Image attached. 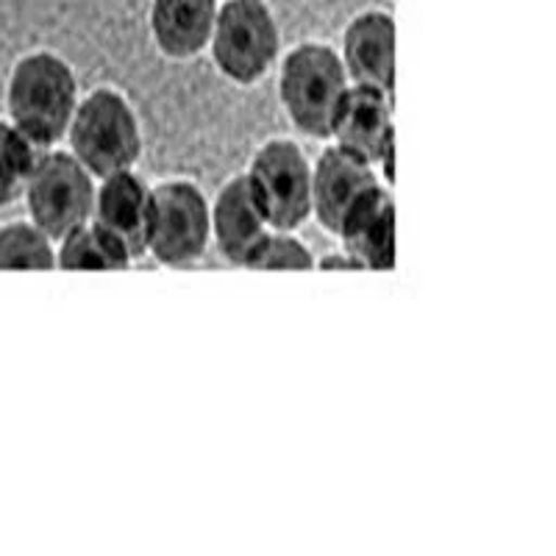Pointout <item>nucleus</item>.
<instances>
[{"label":"nucleus","instance_id":"1","mask_svg":"<svg viewBox=\"0 0 556 556\" xmlns=\"http://www.w3.org/2000/svg\"><path fill=\"white\" fill-rule=\"evenodd\" d=\"M78 103V78L56 53H28L12 67L7 84L9 123L37 148L56 146L67 134Z\"/></svg>","mask_w":556,"mask_h":556},{"label":"nucleus","instance_id":"2","mask_svg":"<svg viewBox=\"0 0 556 556\" xmlns=\"http://www.w3.org/2000/svg\"><path fill=\"white\" fill-rule=\"evenodd\" d=\"M70 153L96 178L131 170L142 153V134L131 103L112 87L92 89L76 103L67 126Z\"/></svg>","mask_w":556,"mask_h":556},{"label":"nucleus","instance_id":"3","mask_svg":"<svg viewBox=\"0 0 556 556\" xmlns=\"http://www.w3.org/2000/svg\"><path fill=\"white\" fill-rule=\"evenodd\" d=\"M348 81L345 64L329 45L304 42L292 48L278 73V96L292 126L315 139L329 137Z\"/></svg>","mask_w":556,"mask_h":556},{"label":"nucleus","instance_id":"4","mask_svg":"<svg viewBox=\"0 0 556 556\" xmlns=\"http://www.w3.org/2000/svg\"><path fill=\"white\" fill-rule=\"evenodd\" d=\"M28 215L51 240H62L67 231L92 217L96 176L67 151H51L37 159L26 190Z\"/></svg>","mask_w":556,"mask_h":556},{"label":"nucleus","instance_id":"5","mask_svg":"<svg viewBox=\"0 0 556 556\" xmlns=\"http://www.w3.org/2000/svg\"><path fill=\"white\" fill-rule=\"evenodd\" d=\"M245 176L273 231H295L312 215V165L290 139L265 142Z\"/></svg>","mask_w":556,"mask_h":556},{"label":"nucleus","instance_id":"6","mask_svg":"<svg viewBox=\"0 0 556 556\" xmlns=\"http://www.w3.org/2000/svg\"><path fill=\"white\" fill-rule=\"evenodd\" d=\"M212 56L235 84H256L278 53V26L262 0H228L217 9L212 28Z\"/></svg>","mask_w":556,"mask_h":556},{"label":"nucleus","instance_id":"7","mask_svg":"<svg viewBox=\"0 0 556 556\" xmlns=\"http://www.w3.org/2000/svg\"><path fill=\"white\" fill-rule=\"evenodd\" d=\"M212 237L208 203L192 181H165L151 187L148 212V253L162 265H192Z\"/></svg>","mask_w":556,"mask_h":556},{"label":"nucleus","instance_id":"8","mask_svg":"<svg viewBox=\"0 0 556 556\" xmlns=\"http://www.w3.org/2000/svg\"><path fill=\"white\" fill-rule=\"evenodd\" d=\"M337 146L359 153L376 167L379 176L392 181L395 170V137H392V96L370 84H348L337 112L331 117V131Z\"/></svg>","mask_w":556,"mask_h":556},{"label":"nucleus","instance_id":"9","mask_svg":"<svg viewBox=\"0 0 556 556\" xmlns=\"http://www.w3.org/2000/svg\"><path fill=\"white\" fill-rule=\"evenodd\" d=\"M337 237L342 240V251L354 253L365 270L395 267V203L381 181L351 203Z\"/></svg>","mask_w":556,"mask_h":556},{"label":"nucleus","instance_id":"10","mask_svg":"<svg viewBox=\"0 0 556 556\" xmlns=\"http://www.w3.org/2000/svg\"><path fill=\"white\" fill-rule=\"evenodd\" d=\"M374 184H379V173L367 159L337 142L326 148L312 170V212L317 223L337 235L351 203Z\"/></svg>","mask_w":556,"mask_h":556},{"label":"nucleus","instance_id":"11","mask_svg":"<svg viewBox=\"0 0 556 556\" xmlns=\"http://www.w3.org/2000/svg\"><path fill=\"white\" fill-rule=\"evenodd\" d=\"M208 223L215 235L217 248L231 265H248L253 251L262 245L273 228L262 212L260 201L253 195L248 176L228 178L215 198V206L208 208Z\"/></svg>","mask_w":556,"mask_h":556},{"label":"nucleus","instance_id":"12","mask_svg":"<svg viewBox=\"0 0 556 556\" xmlns=\"http://www.w3.org/2000/svg\"><path fill=\"white\" fill-rule=\"evenodd\" d=\"M148 212H151V187L134 170L112 173L101 178V187H96L92 220L112 231L134 260L148 253Z\"/></svg>","mask_w":556,"mask_h":556},{"label":"nucleus","instance_id":"13","mask_svg":"<svg viewBox=\"0 0 556 556\" xmlns=\"http://www.w3.org/2000/svg\"><path fill=\"white\" fill-rule=\"evenodd\" d=\"M342 64L351 81L395 96V23L384 12H365L348 26Z\"/></svg>","mask_w":556,"mask_h":556},{"label":"nucleus","instance_id":"14","mask_svg":"<svg viewBox=\"0 0 556 556\" xmlns=\"http://www.w3.org/2000/svg\"><path fill=\"white\" fill-rule=\"evenodd\" d=\"M217 17V0H153L151 31L159 51L190 59L208 45Z\"/></svg>","mask_w":556,"mask_h":556},{"label":"nucleus","instance_id":"15","mask_svg":"<svg viewBox=\"0 0 556 556\" xmlns=\"http://www.w3.org/2000/svg\"><path fill=\"white\" fill-rule=\"evenodd\" d=\"M56 267L62 270H126L134 262L128 248L98 220H84L62 237Z\"/></svg>","mask_w":556,"mask_h":556},{"label":"nucleus","instance_id":"16","mask_svg":"<svg viewBox=\"0 0 556 556\" xmlns=\"http://www.w3.org/2000/svg\"><path fill=\"white\" fill-rule=\"evenodd\" d=\"M53 240L34 223H9L0 228V270H53Z\"/></svg>","mask_w":556,"mask_h":556},{"label":"nucleus","instance_id":"17","mask_svg":"<svg viewBox=\"0 0 556 556\" xmlns=\"http://www.w3.org/2000/svg\"><path fill=\"white\" fill-rule=\"evenodd\" d=\"M39 148L9 121H0V208L17 201L39 159Z\"/></svg>","mask_w":556,"mask_h":556},{"label":"nucleus","instance_id":"18","mask_svg":"<svg viewBox=\"0 0 556 556\" xmlns=\"http://www.w3.org/2000/svg\"><path fill=\"white\" fill-rule=\"evenodd\" d=\"M251 270H312L315 256L292 231H270L248 260Z\"/></svg>","mask_w":556,"mask_h":556},{"label":"nucleus","instance_id":"19","mask_svg":"<svg viewBox=\"0 0 556 556\" xmlns=\"http://www.w3.org/2000/svg\"><path fill=\"white\" fill-rule=\"evenodd\" d=\"M317 270H365V267H362V262L356 260L354 253L337 251V253H326V256L317 262Z\"/></svg>","mask_w":556,"mask_h":556}]
</instances>
